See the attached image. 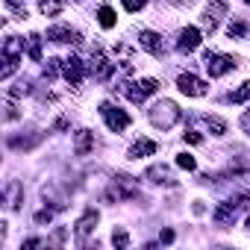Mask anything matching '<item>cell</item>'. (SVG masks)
Wrapping results in <instances>:
<instances>
[{"mask_svg": "<svg viewBox=\"0 0 250 250\" xmlns=\"http://www.w3.org/2000/svg\"><path fill=\"white\" fill-rule=\"evenodd\" d=\"M53 221V209H39L36 212V224H50Z\"/></svg>", "mask_w": 250, "mask_h": 250, "instance_id": "4dcf8cb0", "label": "cell"}, {"mask_svg": "<svg viewBox=\"0 0 250 250\" xmlns=\"http://www.w3.org/2000/svg\"><path fill=\"white\" fill-rule=\"evenodd\" d=\"M9 209H21V186L18 183L9 186Z\"/></svg>", "mask_w": 250, "mask_h": 250, "instance_id": "83f0119b", "label": "cell"}, {"mask_svg": "<svg viewBox=\"0 0 250 250\" xmlns=\"http://www.w3.org/2000/svg\"><path fill=\"white\" fill-rule=\"evenodd\" d=\"M200 30L197 27H186V30H180V39H177V50L180 53H191V50H197L200 47Z\"/></svg>", "mask_w": 250, "mask_h": 250, "instance_id": "4fadbf2b", "label": "cell"}, {"mask_svg": "<svg viewBox=\"0 0 250 250\" xmlns=\"http://www.w3.org/2000/svg\"><path fill=\"white\" fill-rule=\"evenodd\" d=\"M241 130L250 136V112H244V115H241Z\"/></svg>", "mask_w": 250, "mask_h": 250, "instance_id": "d590c367", "label": "cell"}, {"mask_svg": "<svg viewBox=\"0 0 250 250\" xmlns=\"http://www.w3.org/2000/svg\"><path fill=\"white\" fill-rule=\"evenodd\" d=\"M235 200H238V203H241V206H250V188H247V191H244V194H238V197H235Z\"/></svg>", "mask_w": 250, "mask_h": 250, "instance_id": "8d00e7d4", "label": "cell"}, {"mask_svg": "<svg viewBox=\"0 0 250 250\" xmlns=\"http://www.w3.org/2000/svg\"><path fill=\"white\" fill-rule=\"evenodd\" d=\"M183 139H186V145H203V136H200V133H194V130H188Z\"/></svg>", "mask_w": 250, "mask_h": 250, "instance_id": "1f68e13d", "label": "cell"}, {"mask_svg": "<svg viewBox=\"0 0 250 250\" xmlns=\"http://www.w3.org/2000/svg\"><path fill=\"white\" fill-rule=\"evenodd\" d=\"M97 221H100V215H97V209H85L83 215H80V221L74 224V232H77V238H80V244L94 232V227H97Z\"/></svg>", "mask_w": 250, "mask_h": 250, "instance_id": "30bf717a", "label": "cell"}, {"mask_svg": "<svg viewBox=\"0 0 250 250\" xmlns=\"http://www.w3.org/2000/svg\"><path fill=\"white\" fill-rule=\"evenodd\" d=\"M227 100H229V103H247V100H250V80H247V83H241V85H238Z\"/></svg>", "mask_w": 250, "mask_h": 250, "instance_id": "603a6c76", "label": "cell"}, {"mask_svg": "<svg viewBox=\"0 0 250 250\" xmlns=\"http://www.w3.org/2000/svg\"><path fill=\"white\" fill-rule=\"evenodd\" d=\"M3 3H6V9H9V15H12V18H18V21H24V18H27L24 0H3Z\"/></svg>", "mask_w": 250, "mask_h": 250, "instance_id": "cb8c5ba5", "label": "cell"}, {"mask_svg": "<svg viewBox=\"0 0 250 250\" xmlns=\"http://www.w3.org/2000/svg\"><path fill=\"white\" fill-rule=\"evenodd\" d=\"M112 244H115V247H130V235H127V229H124V227H115Z\"/></svg>", "mask_w": 250, "mask_h": 250, "instance_id": "484cf974", "label": "cell"}, {"mask_svg": "<svg viewBox=\"0 0 250 250\" xmlns=\"http://www.w3.org/2000/svg\"><path fill=\"white\" fill-rule=\"evenodd\" d=\"M62 77H65L71 85H80L83 77H85V65H83V59H80V56H68V59L62 62Z\"/></svg>", "mask_w": 250, "mask_h": 250, "instance_id": "7c38bea8", "label": "cell"}, {"mask_svg": "<svg viewBox=\"0 0 250 250\" xmlns=\"http://www.w3.org/2000/svg\"><path fill=\"white\" fill-rule=\"evenodd\" d=\"M36 247H42V238H27L21 244V250H36Z\"/></svg>", "mask_w": 250, "mask_h": 250, "instance_id": "836d02e7", "label": "cell"}, {"mask_svg": "<svg viewBox=\"0 0 250 250\" xmlns=\"http://www.w3.org/2000/svg\"><path fill=\"white\" fill-rule=\"evenodd\" d=\"M100 115H103V121H106V127L112 130V133H121V130H127L130 127V115L124 112V109H118L115 103H100Z\"/></svg>", "mask_w": 250, "mask_h": 250, "instance_id": "8992f818", "label": "cell"}, {"mask_svg": "<svg viewBox=\"0 0 250 250\" xmlns=\"http://www.w3.org/2000/svg\"><path fill=\"white\" fill-rule=\"evenodd\" d=\"M244 3H250V0H244Z\"/></svg>", "mask_w": 250, "mask_h": 250, "instance_id": "60d3db41", "label": "cell"}, {"mask_svg": "<svg viewBox=\"0 0 250 250\" xmlns=\"http://www.w3.org/2000/svg\"><path fill=\"white\" fill-rule=\"evenodd\" d=\"M177 121H180V106H177L174 100H159V103H153V109H150V124H153L156 130H171Z\"/></svg>", "mask_w": 250, "mask_h": 250, "instance_id": "6da1fadb", "label": "cell"}, {"mask_svg": "<svg viewBox=\"0 0 250 250\" xmlns=\"http://www.w3.org/2000/svg\"><path fill=\"white\" fill-rule=\"evenodd\" d=\"M27 53L33 62H42V36L39 33H30L27 36Z\"/></svg>", "mask_w": 250, "mask_h": 250, "instance_id": "ffe728a7", "label": "cell"}, {"mask_svg": "<svg viewBox=\"0 0 250 250\" xmlns=\"http://www.w3.org/2000/svg\"><path fill=\"white\" fill-rule=\"evenodd\" d=\"M139 194H142V188H139L136 177H130V174H118L115 183H112V188L106 191V200H136Z\"/></svg>", "mask_w": 250, "mask_h": 250, "instance_id": "3957f363", "label": "cell"}, {"mask_svg": "<svg viewBox=\"0 0 250 250\" xmlns=\"http://www.w3.org/2000/svg\"><path fill=\"white\" fill-rule=\"evenodd\" d=\"M227 36H229V39H244V36H247V24H244L241 18H238V21H229Z\"/></svg>", "mask_w": 250, "mask_h": 250, "instance_id": "d4e9b609", "label": "cell"}, {"mask_svg": "<svg viewBox=\"0 0 250 250\" xmlns=\"http://www.w3.org/2000/svg\"><path fill=\"white\" fill-rule=\"evenodd\" d=\"M244 227H247V232H250V218H247V224H244Z\"/></svg>", "mask_w": 250, "mask_h": 250, "instance_id": "ab89813d", "label": "cell"}, {"mask_svg": "<svg viewBox=\"0 0 250 250\" xmlns=\"http://www.w3.org/2000/svg\"><path fill=\"white\" fill-rule=\"evenodd\" d=\"M224 15H227V3H224V0H212V3L206 6V12H203V27H206V33H215Z\"/></svg>", "mask_w": 250, "mask_h": 250, "instance_id": "8fae6325", "label": "cell"}, {"mask_svg": "<svg viewBox=\"0 0 250 250\" xmlns=\"http://www.w3.org/2000/svg\"><path fill=\"white\" fill-rule=\"evenodd\" d=\"M88 150H94V133L91 130H77V136H74V153L85 156Z\"/></svg>", "mask_w": 250, "mask_h": 250, "instance_id": "e0dca14e", "label": "cell"}, {"mask_svg": "<svg viewBox=\"0 0 250 250\" xmlns=\"http://www.w3.org/2000/svg\"><path fill=\"white\" fill-rule=\"evenodd\" d=\"M145 177H147L150 183H156V186H174V174H171L168 165H150Z\"/></svg>", "mask_w": 250, "mask_h": 250, "instance_id": "2e32d148", "label": "cell"}, {"mask_svg": "<svg viewBox=\"0 0 250 250\" xmlns=\"http://www.w3.org/2000/svg\"><path fill=\"white\" fill-rule=\"evenodd\" d=\"M91 74H94V80H100V83L112 80V74H115V62H109L97 44H94V50H91Z\"/></svg>", "mask_w": 250, "mask_h": 250, "instance_id": "52a82bcc", "label": "cell"}, {"mask_svg": "<svg viewBox=\"0 0 250 250\" xmlns=\"http://www.w3.org/2000/svg\"><path fill=\"white\" fill-rule=\"evenodd\" d=\"M177 88H180L186 97H203V94L209 91V85H206L200 77H194V74H183V77L177 80Z\"/></svg>", "mask_w": 250, "mask_h": 250, "instance_id": "9c48e42d", "label": "cell"}, {"mask_svg": "<svg viewBox=\"0 0 250 250\" xmlns=\"http://www.w3.org/2000/svg\"><path fill=\"white\" fill-rule=\"evenodd\" d=\"M150 153H156V142H150V139H139V142H133V147H130V159H142V156H150Z\"/></svg>", "mask_w": 250, "mask_h": 250, "instance_id": "ac0fdd59", "label": "cell"}, {"mask_svg": "<svg viewBox=\"0 0 250 250\" xmlns=\"http://www.w3.org/2000/svg\"><path fill=\"white\" fill-rule=\"evenodd\" d=\"M53 127H56V130H68V118H59V121L53 124Z\"/></svg>", "mask_w": 250, "mask_h": 250, "instance_id": "f35d334b", "label": "cell"}, {"mask_svg": "<svg viewBox=\"0 0 250 250\" xmlns=\"http://www.w3.org/2000/svg\"><path fill=\"white\" fill-rule=\"evenodd\" d=\"M200 124H203L212 136H224V133H227V121H221V118H215V115H203Z\"/></svg>", "mask_w": 250, "mask_h": 250, "instance_id": "d6986e66", "label": "cell"}, {"mask_svg": "<svg viewBox=\"0 0 250 250\" xmlns=\"http://www.w3.org/2000/svg\"><path fill=\"white\" fill-rule=\"evenodd\" d=\"M59 59H47V65H44V80L50 83V80H56V74H59Z\"/></svg>", "mask_w": 250, "mask_h": 250, "instance_id": "f1b7e54d", "label": "cell"}, {"mask_svg": "<svg viewBox=\"0 0 250 250\" xmlns=\"http://www.w3.org/2000/svg\"><path fill=\"white\" fill-rule=\"evenodd\" d=\"M159 241H162V244H171V241H174V229H162Z\"/></svg>", "mask_w": 250, "mask_h": 250, "instance_id": "e575fe53", "label": "cell"}, {"mask_svg": "<svg viewBox=\"0 0 250 250\" xmlns=\"http://www.w3.org/2000/svg\"><path fill=\"white\" fill-rule=\"evenodd\" d=\"M203 62H206L209 77H224V74H229L232 68H238L241 59H238V56H227V53H206Z\"/></svg>", "mask_w": 250, "mask_h": 250, "instance_id": "5b68a950", "label": "cell"}, {"mask_svg": "<svg viewBox=\"0 0 250 250\" xmlns=\"http://www.w3.org/2000/svg\"><path fill=\"white\" fill-rule=\"evenodd\" d=\"M30 91H33L30 80H21L18 85H12V88H9V100H15V97H21V94H30Z\"/></svg>", "mask_w": 250, "mask_h": 250, "instance_id": "4316f807", "label": "cell"}, {"mask_svg": "<svg viewBox=\"0 0 250 250\" xmlns=\"http://www.w3.org/2000/svg\"><path fill=\"white\" fill-rule=\"evenodd\" d=\"M177 168H183V171H194V168H197V162H194V156L180 153V156H177Z\"/></svg>", "mask_w": 250, "mask_h": 250, "instance_id": "f546056e", "label": "cell"}, {"mask_svg": "<svg viewBox=\"0 0 250 250\" xmlns=\"http://www.w3.org/2000/svg\"><path fill=\"white\" fill-rule=\"evenodd\" d=\"M145 6V0H124V9H127V12H139Z\"/></svg>", "mask_w": 250, "mask_h": 250, "instance_id": "d6a6232c", "label": "cell"}, {"mask_svg": "<svg viewBox=\"0 0 250 250\" xmlns=\"http://www.w3.org/2000/svg\"><path fill=\"white\" fill-rule=\"evenodd\" d=\"M47 39L56 42V44H80V42H83L80 33L71 30V27H50V30H47Z\"/></svg>", "mask_w": 250, "mask_h": 250, "instance_id": "9a60e30c", "label": "cell"}, {"mask_svg": "<svg viewBox=\"0 0 250 250\" xmlns=\"http://www.w3.org/2000/svg\"><path fill=\"white\" fill-rule=\"evenodd\" d=\"M6 118H9V121H12V118H18V109H15V106H12V103H9V106H6Z\"/></svg>", "mask_w": 250, "mask_h": 250, "instance_id": "74e56055", "label": "cell"}, {"mask_svg": "<svg viewBox=\"0 0 250 250\" xmlns=\"http://www.w3.org/2000/svg\"><path fill=\"white\" fill-rule=\"evenodd\" d=\"M21 50H24V39L18 36H9L3 42V68H0V80H9L21 62Z\"/></svg>", "mask_w": 250, "mask_h": 250, "instance_id": "7a4b0ae2", "label": "cell"}, {"mask_svg": "<svg viewBox=\"0 0 250 250\" xmlns=\"http://www.w3.org/2000/svg\"><path fill=\"white\" fill-rule=\"evenodd\" d=\"M139 44H142V50H147V53H153V56H162V53H165L162 36H159V33H153V30H142Z\"/></svg>", "mask_w": 250, "mask_h": 250, "instance_id": "5bb4252c", "label": "cell"}, {"mask_svg": "<svg viewBox=\"0 0 250 250\" xmlns=\"http://www.w3.org/2000/svg\"><path fill=\"white\" fill-rule=\"evenodd\" d=\"M62 6H65V0H39L42 15H59V12H62Z\"/></svg>", "mask_w": 250, "mask_h": 250, "instance_id": "44dd1931", "label": "cell"}, {"mask_svg": "<svg viewBox=\"0 0 250 250\" xmlns=\"http://www.w3.org/2000/svg\"><path fill=\"white\" fill-rule=\"evenodd\" d=\"M121 91L127 94L133 103H145L150 94H156V91H159V80L147 77V80H139V83H124V85H121Z\"/></svg>", "mask_w": 250, "mask_h": 250, "instance_id": "277c9868", "label": "cell"}, {"mask_svg": "<svg viewBox=\"0 0 250 250\" xmlns=\"http://www.w3.org/2000/svg\"><path fill=\"white\" fill-rule=\"evenodd\" d=\"M97 21H100V27H103V30H112L118 18H115L112 6H100V12H97Z\"/></svg>", "mask_w": 250, "mask_h": 250, "instance_id": "7402d4cb", "label": "cell"}, {"mask_svg": "<svg viewBox=\"0 0 250 250\" xmlns=\"http://www.w3.org/2000/svg\"><path fill=\"white\" fill-rule=\"evenodd\" d=\"M238 209H241V203H238V200H224V203H218V206H215L212 221H215L218 227H229V224H235Z\"/></svg>", "mask_w": 250, "mask_h": 250, "instance_id": "ba28073f", "label": "cell"}]
</instances>
